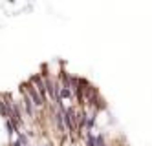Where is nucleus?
<instances>
[{
    "mask_svg": "<svg viewBox=\"0 0 152 146\" xmlns=\"http://www.w3.org/2000/svg\"><path fill=\"white\" fill-rule=\"evenodd\" d=\"M20 88H22L24 92H26L27 95H30V99L33 101V104H35V108H42L44 104H46V102H44V99H42V97H40V93L37 92V88L33 86L30 80L22 82V84H20Z\"/></svg>",
    "mask_w": 152,
    "mask_h": 146,
    "instance_id": "f257e3e1",
    "label": "nucleus"
},
{
    "mask_svg": "<svg viewBox=\"0 0 152 146\" xmlns=\"http://www.w3.org/2000/svg\"><path fill=\"white\" fill-rule=\"evenodd\" d=\"M30 82L33 86L37 88V92L40 93V97L44 99V102L48 101V92H46V82H44V79L40 77V73H37V75H33V77L30 79Z\"/></svg>",
    "mask_w": 152,
    "mask_h": 146,
    "instance_id": "f03ea898",
    "label": "nucleus"
},
{
    "mask_svg": "<svg viewBox=\"0 0 152 146\" xmlns=\"http://www.w3.org/2000/svg\"><path fill=\"white\" fill-rule=\"evenodd\" d=\"M20 92H22V99H24V106H26V112L30 117H35V104H33V101L30 99V95H27L22 88H20Z\"/></svg>",
    "mask_w": 152,
    "mask_h": 146,
    "instance_id": "7ed1b4c3",
    "label": "nucleus"
},
{
    "mask_svg": "<svg viewBox=\"0 0 152 146\" xmlns=\"http://www.w3.org/2000/svg\"><path fill=\"white\" fill-rule=\"evenodd\" d=\"M59 99H61V102H63V99H73V92H72L70 88H64V86H61Z\"/></svg>",
    "mask_w": 152,
    "mask_h": 146,
    "instance_id": "20e7f679",
    "label": "nucleus"
},
{
    "mask_svg": "<svg viewBox=\"0 0 152 146\" xmlns=\"http://www.w3.org/2000/svg\"><path fill=\"white\" fill-rule=\"evenodd\" d=\"M0 115L6 117V119H11L9 108H8V104H6V99H0Z\"/></svg>",
    "mask_w": 152,
    "mask_h": 146,
    "instance_id": "39448f33",
    "label": "nucleus"
},
{
    "mask_svg": "<svg viewBox=\"0 0 152 146\" xmlns=\"http://www.w3.org/2000/svg\"><path fill=\"white\" fill-rule=\"evenodd\" d=\"M4 124H6V130H8V135H15L17 133V128H15V124H13L11 119H6Z\"/></svg>",
    "mask_w": 152,
    "mask_h": 146,
    "instance_id": "423d86ee",
    "label": "nucleus"
},
{
    "mask_svg": "<svg viewBox=\"0 0 152 146\" xmlns=\"http://www.w3.org/2000/svg\"><path fill=\"white\" fill-rule=\"evenodd\" d=\"M42 146H48V144H42Z\"/></svg>",
    "mask_w": 152,
    "mask_h": 146,
    "instance_id": "0eeeda50",
    "label": "nucleus"
}]
</instances>
